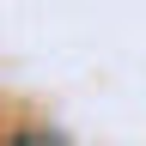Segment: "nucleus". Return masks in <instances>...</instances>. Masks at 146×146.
I'll return each instance as SVG.
<instances>
[{
    "mask_svg": "<svg viewBox=\"0 0 146 146\" xmlns=\"http://www.w3.org/2000/svg\"><path fill=\"white\" fill-rule=\"evenodd\" d=\"M12 146H67V140H43V134H18Z\"/></svg>",
    "mask_w": 146,
    "mask_h": 146,
    "instance_id": "f257e3e1",
    "label": "nucleus"
}]
</instances>
